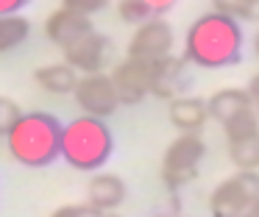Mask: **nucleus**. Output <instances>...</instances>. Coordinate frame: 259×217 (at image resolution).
Wrapping results in <instances>:
<instances>
[{
    "mask_svg": "<svg viewBox=\"0 0 259 217\" xmlns=\"http://www.w3.org/2000/svg\"><path fill=\"white\" fill-rule=\"evenodd\" d=\"M206 109H209V117L223 125V122H229L231 117H237L240 111L251 109V103H248L245 89L226 86V89H218V92L206 100Z\"/></svg>",
    "mask_w": 259,
    "mask_h": 217,
    "instance_id": "nucleus-14",
    "label": "nucleus"
},
{
    "mask_svg": "<svg viewBox=\"0 0 259 217\" xmlns=\"http://www.w3.org/2000/svg\"><path fill=\"white\" fill-rule=\"evenodd\" d=\"M251 45H253V53L259 56V28L253 31V39H251Z\"/></svg>",
    "mask_w": 259,
    "mask_h": 217,
    "instance_id": "nucleus-27",
    "label": "nucleus"
},
{
    "mask_svg": "<svg viewBox=\"0 0 259 217\" xmlns=\"http://www.w3.org/2000/svg\"><path fill=\"white\" fill-rule=\"evenodd\" d=\"M242 45H245V33L240 20L212 9L195 22H190L184 33V59L187 64L201 70H226L240 64Z\"/></svg>",
    "mask_w": 259,
    "mask_h": 217,
    "instance_id": "nucleus-1",
    "label": "nucleus"
},
{
    "mask_svg": "<svg viewBox=\"0 0 259 217\" xmlns=\"http://www.w3.org/2000/svg\"><path fill=\"white\" fill-rule=\"evenodd\" d=\"M151 81H153L151 61H140V59L125 56L112 70V83H114V92H117V100L125 106L142 103L151 95Z\"/></svg>",
    "mask_w": 259,
    "mask_h": 217,
    "instance_id": "nucleus-8",
    "label": "nucleus"
},
{
    "mask_svg": "<svg viewBox=\"0 0 259 217\" xmlns=\"http://www.w3.org/2000/svg\"><path fill=\"white\" fill-rule=\"evenodd\" d=\"M64 61H67L73 70L81 72H103L109 56H112V42L109 36H103L101 31L90 28L87 33H81L75 42H70L67 48H62Z\"/></svg>",
    "mask_w": 259,
    "mask_h": 217,
    "instance_id": "nucleus-9",
    "label": "nucleus"
},
{
    "mask_svg": "<svg viewBox=\"0 0 259 217\" xmlns=\"http://www.w3.org/2000/svg\"><path fill=\"white\" fill-rule=\"evenodd\" d=\"M190 75H187V59L184 56H164L162 61L153 64V81H151V95L162 100H173L184 95Z\"/></svg>",
    "mask_w": 259,
    "mask_h": 217,
    "instance_id": "nucleus-10",
    "label": "nucleus"
},
{
    "mask_svg": "<svg viewBox=\"0 0 259 217\" xmlns=\"http://www.w3.org/2000/svg\"><path fill=\"white\" fill-rule=\"evenodd\" d=\"M142 3H145L148 9L153 11V17H164L176 3H179V0H142Z\"/></svg>",
    "mask_w": 259,
    "mask_h": 217,
    "instance_id": "nucleus-24",
    "label": "nucleus"
},
{
    "mask_svg": "<svg viewBox=\"0 0 259 217\" xmlns=\"http://www.w3.org/2000/svg\"><path fill=\"white\" fill-rule=\"evenodd\" d=\"M103 217H120V214H114V211H106V214H103Z\"/></svg>",
    "mask_w": 259,
    "mask_h": 217,
    "instance_id": "nucleus-28",
    "label": "nucleus"
},
{
    "mask_svg": "<svg viewBox=\"0 0 259 217\" xmlns=\"http://www.w3.org/2000/svg\"><path fill=\"white\" fill-rule=\"evenodd\" d=\"M64 9L75 11V14H84V17H92L98 11H103L109 6V0H62Z\"/></svg>",
    "mask_w": 259,
    "mask_h": 217,
    "instance_id": "nucleus-21",
    "label": "nucleus"
},
{
    "mask_svg": "<svg viewBox=\"0 0 259 217\" xmlns=\"http://www.w3.org/2000/svg\"><path fill=\"white\" fill-rule=\"evenodd\" d=\"M167 117L181 134H190V131H201L209 120V109H206V100L203 98H192V95H179V98L170 100V109Z\"/></svg>",
    "mask_w": 259,
    "mask_h": 217,
    "instance_id": "nucleus-13",
    "label": "nucleus"
},
{
    "mask_svg": "<svg viewBox=\"0 0 259 217\" xmlns=\"http://www.w3.org/2000/svg\"><path fill=\"white\" fill-rule=\"evenodd\" d=\"M90 28H92L90 17L75 14V11H70V9H64V6H62V9H56V11H51V14H48V20H45V36L51 39L59 50H62V48H67L70 42H75L81 33H87Z\"/></svg>",
    "mask_w": 259,
    "mask_h": 217,
    "instance_id": "nucleus-12",
    "label": "nucleus"
},
{
    "mask_svg": "<svg viewBox=\"0 0 259 217\" xmlns=\"http://www.w3.org/2000/svg\"><path fill=\"white\" fill-rule=\"evenodd\" d=\"M226 148H229V161L237 170H259V134L226 139Z\"/></svg>",
    "mask_w": 259,
    "mask_h": 217,
    "instance_id": "nucleus-16",
    "label": "nucleus"
},
{
    "mask_svg": "<svg viewBox=\"0 0 259 217\" xmlns=\"http://www.w3.org/2000/svg\"><path fill=\"white\" fill-rule=\"evenodd\" d=\"M203 156H206V142L198 131L181 134L173 142L167 145L162 156V181L167 189H181L198 176V167H201Z\"/></svg>",
    "mask_w": 259,
    "mask_h": 217,
    "instance_id": "nucleus-4",
    "label": "nucleus"
},
{
    "mask_svg": "<svg viewBox=\"0 0 259 217\" xmlns=\"http://www.w3.org/2000/svg\"><path fill=\"white\" fill-rule=\"evenodd\" d=\"M212 9L242 22H259V0H212Z\"/></svg>",
    "mask_w": 259,
    "mask_h": 217,
    "instance_id": "nucleus-18",
    "label": "nucleus"
},
{
    "mask_svg": "<svg viewBox=\"0 0 259 217\" xmlns=\"http://www.w3.org/2000/svg\"><path fill=\"white\" fill-rule=\"evenodd\" d=\"M51 217H103V214L95 209V206H90V203H70V206L56 209Z\"/></svg>",
    "mask_w": 259,
    "mask_h": 217,
    "instance_id": "nucleus-22",
    "label": "nucleus"
},
{
    "mask_svg": "<svg viewBox=\"0 0 259 217\" xmlns=\"http://www.w3.org/2000/svg\"><path fill=\"white\" fill-rule=\"evenodd\" d=\"M62 122L48 111H23L17 125L9 131L6 145L14 161L23 167H48L59 159Z\"/></svg>",
    "mask_w": 259,
    "mask_h": 217,
    "instance_id": "nucleus-2",
    "label": "nucleus"
},
{
    "mask_svg": "<svg viewBox=\"0 0 259 217\" xmlns=\"http://www.w3.org/2000/svg\"><path fill=\"white\" fill-rule=\"evenodd\" d=\"M20 117H23V109L17 106V100L0 95V137H9V131L17 125Z\"/></svg>",
    "mask_w": 259,
    "mask_h": 217,
    "instance_id": "nucleus-20",
    "label": "nucleus"
},
{
    "mask_svg": "<svg viewBox=\"0 0 259 217\" xmlns=\"http://www.w3.org/2000/svg\"><path fill=\"white\" fill-rule=\"evenodd\" d=\"M114 150L112 131L103 120L90 114H81L62 125V142H59V156L67 161L73 170L95 172L109 161Z\"/></svg>",
    "mask_w": 259,
    "mask_h": 217,
    "instance_id": "nucleus-3",
    "label": "nucleus"
},
{
    "mask_svg": "<svg viewBox=\"0 0 259 217\" xmlns=\"http://www.w3.org/2000/svg\"><path fill=\"white\" fill-rule=\"evenodd\" d=\"M242 217H259V200H256V203H253V206H251V209H248Z\"/></svg>",
    "mask_w": 259,
    "mask_h": 217,
    "instance_id": "nucleus-26",
    "label": "nucleus"
},
{
    "mask_svg": "<svg viewBox=\"0 0 259 217\" xmlns=\"http://www.w3.org/2000/svg\"><path fill=\"white\" fill-rule=\"evenodd\" d=\"M245 95H248V103H251L253 114L259 117V72L251 75V81H248V86H245Z\"/></svg>",
    "mask_w": 259,
    "mask_h": 217,
    "instance_id": "nucleus-23",
    "label": "nucleus"
},
{
    "mask_svg": "<svg viewBox=\"0 0 259 217\" xmlns=\"http://www.w3.org/2000/svg\"><path fill=\"white\" fill-rule=\"evenodd\" d=\"M117 14L123 22H128V25H140V22L151 20L153 11L148 9L142 0H117Z\"/></svg>",
    "mask_w": 259,
    "mask_h": 217,
    "instance_id": "nucleus-19",
    "label": "nucleus"
},
{
    "mask_svg": "<svg viewBox=\"0 0 259 217\" xmlns=\"http://www.w3.org/2000/svg\"><path fill=\"white\" fill-rule=\"evenodd\" d=\"M125 195H128L125 181L114 172H95L87 184V203L95 206L101 214L114 211L125 200Z\"/></svg>",
    "mask_w": 259,
    "mask_h": 217,
    "instance_id": "nucleus-11",
    "label": "nucleus"
},
{
    "mask_svg": "<svg viewBox=\"0 0 259 217\" xmlns=\"http://www.w3.org/2000/svg\"><path fill=\"white\" fill-rule=\"evenodd\" d=\"M31 36V22L20 14H0V53L14 50Z\"/></svg>",
    "mask_w": 259,
    "mask_h": 217,
    "instance_id": "nucleus-17",
    "label": "nucleus"
},
{
    "mask_svg": "<svg viewBox=\"0 0 259 217\" xmlns=\"http://www.w3.org/2000/svg\"><path fill=\"white\" fill-rule=\"evenodd\" d=\"M173 28L170 22H164L162 17H151V20L140 22L137 31L131 33L128 39V56L131 59H140V61H162L164 56L173 53Z\"/></svg>",
    "mask_w": 259,
    "mask_h": 217,
    "instance_id": "nucleus-7",
    "label": "nucleus"
},
{
    "mask_svg": "<svg viewBox=\"0 0 259 217\" xmlns=\"http://www.w3.org/2000/svg\"><path fill=\"white\" fill-rule=\"evenodd\" d=\"M34 78L39 83V89H45L51 95H70L75 89V83H78V75H75V70L67 61H56V64L39 67L34 72Z\"/></svg>",
    "mask_w": 259,
    "mask_h": 217,
    "instance_id": "nucleus-15",
    "label": "nucleus"
},
{
    "mask_svg": "<svg viewBox=\"0 0 259 217\" xmlns=\"http://www.w3.org/2000/svg\"><path fill=\"white\" fill-rule=\"evenodd\" d=\"M259 200V170H237L209 192L212 217H242Z\"/></svg>",
    "mask_w": 259,
    "mask_h": 217,
    "instance_id": "nucleus-5",
    "label": "nucleus"
},
{
    "mask_svg": "<svg viewBox=\"0 0 259 217\" xmlns=\"http://www.w3.org/2000/svg\"><path fill=\"white\" fill-rule=\"evenodd\" d=\"M31 0H0V14H20Z\"/></svg>",
    "mask_w": 259,
    "mask_h": 217,
    "instance_id": "nucleus-25",
    "label": "nucleus"
},
{
    "mask_svg": "<svg viewBox=\"0 0 259 217\" xmlns=\"http://www.w3.org/2000/svg\"><path fill=\"white\" fill-rule=\"evenodd\" d=\"M73 95H75L78 109L90 117H98V120L112 117L120 106L112 75H106V72H84L78 78V83H75Z\"/></svg>",
    "mask_w": 259,
    "mask_h": 217,
    "instance_id": "nucleus-6",
    "label": "nucleus"
}]
</instances>
